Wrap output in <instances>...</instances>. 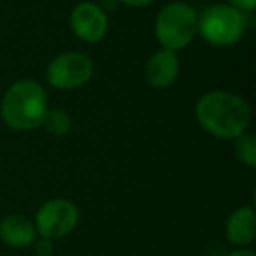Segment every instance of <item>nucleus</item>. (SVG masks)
Masks as SVG:
<instances>
[{
    "label": "nucleus",
    "instance_id": "obj_12",
    "mask_svg": "<svg viewBox=\"0 0 256 256\" xmlns=\"http://www.w3.org/2000/svg\"><path fill=\"white\" fill-rule=\"evenodd\" d=\"M40 126L46 128V132L51 134V136H56V137L67 136L72 128V118L64 109H53V110L48 109Z\"/></svg>",
    "mask_w": 256,
    "mask_h": 256
},
{
    "label": "nucleus",
    "instance_id": "obj_4",
    "mask_svg": "<svg viewBox=\"0 0 256 256\" xmlns=\"http://www.w3.org/2000/svg\"><path fill=\"white\" fill-rule=\"evenodd\" d=\"M198 14L186 2H170L164 6L154 20V37L162 48L178 53L196 37Z\"/></svg>",
    "mask_w": 256,
    "mask_h": 256
},
{
    "label": "nucleus",
    "instance_id": "obj_16",
    "mask_svg": "<svg viewBox=\"0 0 256 256\" xmlns=\"http://www.w3.org/2000/svg\"><path fill=\"white\" fill-rule=\"evenodd\" d=\"M226 256H256V254L251 251V249L240 248V249H235V251H232L230 254H226Z\"/></svg>",
    "mask_w": 256,
    "mask_h": 256
},
{
    "label": "nucleus",
    "instance_id": "obj_9",
    "mask_svg": "<svg viewBox=\"0 0 256 256\" xmlns=\"http://www.w3.org/2000/svg\"><path fill=\"white\" fill-rule=\"evenodd\" d=\"M228 242L237 248H246L256 237V212L252 206H240L228 216L224 223Z\"/></svg>",
    "mask_w": 256,
    "mask_h": 256
},
{
    "label": "nucleus",
    "instance_id": "obj_3",
    "mask_svg": "<svg viewBox=\"0 0 256 256\" xmlns=\"http://www.w3.org/2000/svg\"><path fill=\"white\" fill-rule=\"evenodd\" d=\"M246 14L230 4H214L198 14L196 34L214 48L235 46L246 34Z\"/></svg>",
    "mask_w": 256,
    "mask_h": 256
},
{
    "label": "nucleus",
    "instance_id": "obj_5",
    "mask_svg": "<svg viewBox=\"0 0 256 256\" xmlns=\"http://www.w3.org/2000/svg\"><path fill=\"white\" fill-rule=\"evenodd\" d=\"M95 65L92 58L79 51H67L48 64L46 68V81L54 90L68 92L84 86L93 78Z\"/></svg>",
    "mask_w": 256,
    "mask_h": 256
},
{
    "label": "nucleus",
    "instance_id": "obj_13",
    "mask_svg": "<svg viewBox=\"0 0 256 256\" xmlns=\"http://www.w3.org/2000/svg\"><path fill=\"white\" fill-rule=\"evenodd\" d=\"M34 249H36L37 256H51L54 251V244H53V240H50V238L40 237L39 240L34 242Z\"/></svg>",
    "mask_w": 256,
    "mask_h": 256
},
{
    "label": "nucleus",
    "instance_id": "obj_6",
    "mask_svg": "<svg viewBox=\"0 0 256 256\" xmlns=\"http://www.w3.org/2000/svg\"><path fill=\"white\" fill-rule=\"evenodd\" d=\"M79 223V209L67 198H51L39 207L36 214V230L39 237L56 240L67 237Z\"/></svg>",
    "mask_w": 256,
    "mask_h": 256
},
{
    "label": "nucleus",
    "instance_id": "obj_1",
    "mask_svg": "<svg viewBox=\"0 0 256 256\" xmlns=\"http://www.w3.org/2000/svg\"><path fill=\"white\" fill-rule=\"evenodd\" d=\"M195 118L207 134L223 140H234L248 132L251 107L235 93L214 90L196 100Z\"/></svg>",
    "mask_w": 256,
    "mask_h": 256
},
{
    "label": "nucleus",
    "instance_id": "obj_11",
    "mask_svg": "<svg viewBox=\"0 0 256 256\" xmlns=\"http://www.w3.org/2000/svg\"><path fill=\"white\" fill-rule=\"evenodd\" d=\"M234 151L237 160L249 168L256 167V137L251 132H244L234 139Z\"/></svg>",
    "mask_w": 256,
    "mask_h": 256
},
{
    "label": "nucleus",
    "instance_id": "obj_15",
    "mask_svg": "<svg viewBox=\"0 0 256 256\" xmlns=\"http://www.w3.org/2000/svg\"><path fill=\"white\" fill-rule=\"evenodd\" d=\"M121 4L128 6V8H150V6H153L156 0H120Z\"/></svg>",
    "mask_w": 256,
    "mask_h": 256
},
{
    "label": "nucleus",
    "instance_id": "obj_7",
    "mask_svg": "<svg viewBox=\"0 0 256 256\" xmlns=\"http://www.w3.org/2000/svg\"><path fill=\"white\" fill-rule=\"evenodd\" d=\"M68 26H70V32L79 40L88 44H96L107 36L109 18L98 4L81 2L70 11Z\"/></svg>",
    "mask_w": 256,
    "mask_h": 256
},
{
    "label": "nucleus",
    "instance_id": "obj_14",
    "mask_svg": "<svg viewBox=\"0 0 256 256\" xmlns=\"http://www.w3.org/2000/svg\"><path fill=\"white\" fill-rule=\"evenodd\" d=\"M228 4L244 14H251L256 9V0H228Z\"/></svg>",
    "mask_w": 256,
    "mask_h": 256
},
{
    "label": "nucleus",
    "instance_id": "obj_10",
    "mask_svg": "<svg viewBox=\"0 0 256 256\" xmlns=\"http://www.w3.org/2000/svg\"><path fill=\"white\" fill-rule=\"evenodd\" d=\"M0 240L14 249L32 248L37 240L36 224L23 214H9L0 221Z\"/></svg>",
    "mask_w": 256,
    "mask_h": 256
},
{
    "label": "nucleus",
    "instance_id": "obj_2",
    "mask_svg": "<svg viewBox=\"0 0 256 256\" xmlns=\"http://www.w3.org/2000/svg\"><path fill=\"white\" fill-rule=\"evenodd\" d=\"M48 109L46 90L34 79H20L12 82L0 102L2 121L14 132H32L39 128Z\"/></svg>",
    "mask_w": 256,
    "mask_h": 256
},
{
    "label": "nucleus",
    "instance_id": "obj_8",
    "mask_svg": "<svg viewBox=\"0 0 256 256\" xmlns=\"http://www.w3.org/2000/svg\"><path fill=\"white\" fill-rule=\"evenodd\" d=\"M179 72H181V62L176 51L162 50L154 51L146 62L144 67V76L150 82L151 88L154 90H167L178 81Z\"/></svg>",
    "mask_w": 256,
    "mask_h": 256
}]
</instances>
